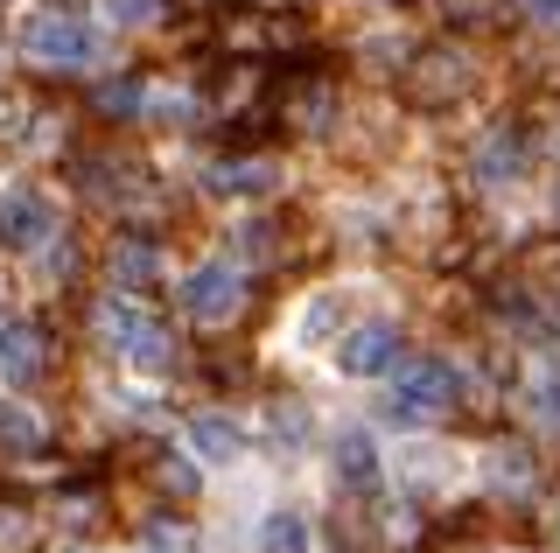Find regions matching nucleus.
Segmentation results:
<instances>
[{"label": "nucleus", "mask_w": 560, "mask_h": 553, "mask_svg": "<svg viewBox=\"0 0 560 553\" xmlns=\"http://www.w3.org/2000/svg\"><path fill=\"white\" fill-rule=\"evenodd\" d=\"M189 456L210 462V470H238L245 462V427L224 421V413H197V421H189Z\"/></svg>", "instance_id": "1a4fd4ad"}, {"label": "nucleus", "mask_w": 560, "mask_h": 553, "mask_svg": "<svg viewBox=\"0 0 560 553\" xmlns=\"http://www.w3.org/2000/svg\"><path fill=\"white\" fill-rule=\"evenodd\" d=\"M553 518H560V511H553Z\"/></svg>", "instance_id": "b1692460"}, {"label": "nucleus", "mask_w": 560, "mask_h": 553, "mask_svg": "<svg viewBox=\"0 0 560 553\" xmlns=\"http://www.w3.org/2000/svg\"><path fill=\"white\" fill-rule=\"evenodd\" d=\"M455 462H463V456H455V448H442V442H407V448H399V462H393V476L420 483V491H448V483L463 476Z\"/></svg>", "instance_id": "9d476101"}, {"label": "nucleus", "mask_w": 560, "mask_h": 553, "mask_svg": "<svg viewBox=\"0 0 560 553\" xmlns=\"http://www.w3.org/2000/svg\"><path fill=\"white\" fill-rule=\"evenodd\" d=\"M455 392H463V372L448 365V357H413V365L393 372V392H385V421L393 427H420L434 421Z\"/></svg>", "instance_id": "f03ea898"}, {"label": "nucleus", "mask_w": 560, "mask_h": 553, "mask_svg": "<svg viewBox=\"0 0 560 553\" xmlns=\"http://www.w3.org/2000/svg\"><path fill=\"white\" fill-rule=\"evenodd\" d=\"M483 483L490 491H533V456H525V448H490L483 456Z\"/></svg>", "instance_id": "ddd939ff"}, {"label": "nucleus", "mask_w": 560, "mask_h": 553, "mask_svg": "<svg viewBox=\"0 0 560 553\" xmlns=\"http://www.w3.org/2000/svg\"><path fill=\"white\" fill-rule=\"evenodd\" d=\"M92 8H98L105 28H119V36H133V28H154V22H162V0H92Z\"/></svg>", "instance_id": "dca6fc26"}, {"label": "nucleus", "mask_w": 560, "mask_h": 553, "mask_svg": "<svg viewBox=\"0 0 560 553\" xmlns=\"http://www.w3.org/2000/svg\"><path fill=\"white\" fill-rule=\"evenodd\" d=\"M98 330H105V343H113V351L127 357L133 372H148V378H162V372L175 365V337H168L154 316H140V308H133L127 295H105V308H98Z\"/></svg>", "instance_id": "7ed1b4c3"}, {"label": "nucleus", "mask_w": 560, "mask_h": 553, "mask_svg": "<svg viewBox=\"0 0 560 553\" xmlns=\"http://www.w3.org/2000/svg\"><path fill=\"white\" fill-rule=\"evenodd\" d=\"M105 106H119V113H133V106H140V92H133V84H105Z\"/></svg>", "instance_id": "412c9836"}, {"label": "nucleus", "mask_w": 560, "mask_h": 553, "mask_svg": "<svg viewBox=\"0 0 560 553\" xmlns=\"http://www.w3.org/2000/svg\"><path fill=\"white\" fill-rule=\"evenodd\" d=\"M183 308L203 322V330H224V322L245 308V267L238 259H224V252H210V259H197V267L183 273Z\"/></svg>", "instance_id": "20e7f679"}, {"label": "nucleus", "mask_w": 560, "mask_h": 553, "mask_svg": "<svg viewBox=\"0 0 560 553\" xmlns=\"http://www.w3.org/2000/svg\"><path fill=\"white\" fill-rule=\"evenodd\" d=\"M0 442H8V448H35V442H43V421H35L28 407L0 400Z\"/></svg>", "instance_id": "a211bd4d"}, {"label": "nucleus", "mask_w": 560, "mask_h": 553, "mask_svg": "<svg viewBox=\"0 0 560 553\" xmlns=\"http://www.w3.org/2000/svg\"><path fill=\"white\" fill-rule=\"evenodd\" d=\"M57 553H98V546H57Z\"/></svg>", "instance_id": "4be33fe9"}, {"label": "nucleus", "mask_w": 560, "mask_h": 553, "mask_svg": "<svg viewBox=\"0 0 560 553\" xmlns=\"http://www.w3.org/2000/svg\"><path fill=\"white\" fill-rule=\"evenodd\" d=\"M329 462H337V483H343V491H378V483H385V448H378L372 427H337Z\"/></svg>", "instance_id": "0eeeda50"}, {"label": "nucleus", "mask_w": 560, "mask_h": 553, "mask_svg": "<svg viewBox=\"0 0 560 553\" xmlns=\"http://www.w3.org/2000/svg\"><path fill=\"white\" fill-rule=\"evenodd\" d=\"M525 413L560 435V365H533V378H525Z\"/></svg>", "instance_id": "4468645a"}, {"label": "nucleus", "mask_w": 560, "mask_h": 553, "mask_svg": "<svg viewBox=\"0 0 560 553\" xmlns=\"http://www.w3.org/2000/svg\"><path fill=\"white\" fill-rule=\"evenodd\" d=\"M518 14L539 28V36H553V43H560V0H518Z\"/></svg>", "instance_id": "6ab92c4d"}, {"label": "nucleus", "mask_w": 560, "mask_h": 553, "mask_svg": "<svg viewBox=\"0 0 560 553\" xmlns=\"http://www.w3.org/2000/svg\"><path fill=\"white\" fill-rule=\"evenodd\" d=\"M43 378V330L28 316H0V386H35Z\"/></svg>", "instance_id": "6e6552de"}, {"label": "nucleus", "mask_w": 560, "mask_h": 553, "mask_svg": "<svg viewBox=\"0 0 560 553\" xmlns=\"http://www.w3.org/2000/svg\"><path fill=\"white\" fill-rule=\"evenodd\" d=\"M329 365H337V378H358V386H372V378H393L399 365H407V351H399V330L393 322H358V330H343L337 343H329Z\"/></svg>", "instance_id": "39448f33"}, {"label": "nucleus", "mask_w": 560, "mask_h": 553, "mask_svg": "<svg viewBox=\"0 0 560 553\" xmlns=\"http://www.w3.org/2000/svg\"><path fill=\"white\" fill-rule=\"evenodd\" d=\"M119 273H127V281H148V273H154V252L148 246H127V252H119Z\"/></svg>", "instance_id": "aec40b11"}, {"label": "nucleus", "mask_w": 560, "mask_h": 553, "mask_svg": "<svg viewBox=\"0 0 560 553\" xmlns=\"http://www.w3.org/2000/svg\"><path fill=\"white\" fill-rule=\"evenodd\" d=\"M329 316H337V287H323V295H308L302 322H294V351H315V343H323V330H329Z\"/></svg>", "instance_id": "f3484780"}, {"label": "nucleus", "mask_w": 560, "mask_h": 553, "mask_svg": "<svg viewBox=\"0 0 560 553\" xmlns=\"http://www.w3.org/2000/svg\"><path fill=\"white\" fill-rule=\"evenodd\" d=\"M22 57L43 63V71H92L105 57V36L78 14H57V8H28L22 14Z\"/></svg>", "instance_id": "f257e3e1"}, {"label": "nucleus", "mask_w": 560, "mask_h": 553, "mask_svg": "<svg viewBox=\"0 0 560 553\" xmlns=\"http://www.w3.org/2000/svg\"><path fill=\"white\" fill-rule=\"evenodd\" d=\"M210 189L218 197H267V189H280V162H218Z\"/></svg>", "instance_id": "9b49d317"}, {"label": "nucleus", "mask_w": 560, "mask_h": 553, "mask_svg": "<svg viewBox=\"0 0 560 553\" xmlns=\"http://www.w3.org/2000/svg\"><path fill=\"white\" fill-rule=\"evenodd\" d=\"M49 232H57V211L43 189H0V252H43Z\"/></svg>", "instance_id": "423d86ee"}, {"label": "nucleus", "mask_w": 560, "mask_h": 553, "mask_svg": "<svg viewBox=\"0 0 560 553\" xmlns=\"http://www.w3.org/2000/svg\"><path fill=\"white\" fill-rule=\"evenodd\" d=\"M148 553H162V546H148Z\"/></svg>", "instance_id": "5701e85b"}, {"label": "nucleus", "mask_w": 560, "mask_h": 553, "mask_svg": "<svg viewBox=\"0 0 560 553\" xmlns=\"http://www.w3.org/2000/svg\"><path fill=\"white\" fill-rule=\"evenodd\" d=\"M518 162H525V148H518V133H490L483 141V154H477V183H512L518 176Z\"/></svg>", "instance_id": "2eb2a0df"}, {"label": "nucleus", "mask_w": 560, "mask_h": 553, "mask_svg": "<svg viewBox=\"0 0 560 553\" xmlns=\"http://www.w3.org/2000/svg\"><path fill=\"white\" fill-rule=\"evenodd\" d=\"M308 518L294 505H273L267 518H259V553H308Z\"/></svg>", "instance_id": "f8f14e48"}]
</instances>
